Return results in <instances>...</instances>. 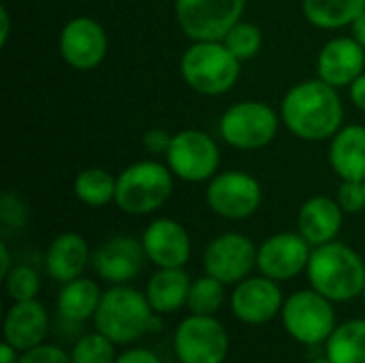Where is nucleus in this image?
<instances>
[{
    "label": "nucleus",
    "mask_w": 365,
    "mask_h": 363,
    "mask_svg": "<svg viewBox=\"0 0 365 363\" xmlns=\"http://www.w3.org/2000/svg\"><path fill=\"white\" fill-rule=\"evenodd\" d=\"M101 289L90 278H75L66 282L58 295V312L62 319L81 323L96 315L101 304Z\"/></svg>",
    "instance_id": "25"
},
{
    "label": "nucleus",
    "mask_w": 365,
    "mask_h": 363,
    "mask_svg": "<svg viewBox=\"0 0 365 363\" xmlns=\"http://www.w3.org/2000/svg\"><path fill=\"white\" fill-rule=\"evenodd\" d=\"M71 359L73 363H113L115 362L113 342L101 332L88 334L75 342L71 351Z\"/></svg>",
    "instance_id": "30"
},
{
    "label": "nucleus",
    "mask_w": 365,
    "mask_h": 363,
    "mask_svg": "<svg viewBox=\"0 0 365 363\" xmlns=\"http://www.w3.org/2000/svg\"><path fill=\"white\" fill-rule=\"evenodd\" d=\"M364 300H365V289H364Z\"/></svg>",
    "instance_id": "43"
},
{
    "label": "nucleus",
    "mask_w": 365,
    "mask_h": 363,
    "mask_svg": "<svg viewBox=\"0 0 365 363\" xmlns=\"http://www.w3.org/2000/svg\"><path fill=\"white\" fill-rule=\"evenodd\" d=\"M173 173L167 163L139 160L118 175L115 205L130 216H148L160 210L173 195Z\"/></svg>",
    "instance_id": "5"
},
{
    "label": "nucleus",
    "mask_w": 365,
    "mask_h": 363,
    "mask_svg": "<svg viewBox=\"0 0 365 363\" xmlns=\"http://www.w3.org/2000/svg\"><path fill=\"white\" fill-rule=\"evenodd\" d=\"M329 165L340 180L365 182V126H342L329 143Z\"/></svg>",
    "instance_id": "22"
},
{
    "label": "nucleus",
    "mask_w": 365,
    "mask_h": 363,
    "mask_svg": "<svg viewBox=\"0 0 365 363\" xmlns=\"http://www.w3.org/2000/svg\"><path fill=\"white\" fill-rule=\"evenodd\" d=\"M94 325L113 344H130L143 334L163 327L160 319L154 317V308L148 297L137 289L122 285L103 293L94 315Z\"/></svg>",
    "instance_id": "3"
},
{
    "label": "nucleus",
    "mask_w": 365,
    "mask_h": 363,
    "mask_svg": "<svg viewBox=\"0 0 365 363\" xmlns=\"http://www.w3.org/2000/svg\"><path fill=\"white\" fill-rule=\"evenodd\" d=\"M349 96L357 109L365 111V73H361L351 86H349Z\"/></svg>",
    "instance_id": "37"
},
{
    "label": "nucleus",
    "mask_w": 365,
    "mask_h": 363,
    "mask_svg": "<svg viewBox=\"0 0 365 363\" xmlns=\"http://www.w3.org/2000/svg\"><path fill=\"white\" fill-rule=\"evenodd\" d=\"M342 220H344V210L340 208V203L323 195L304 201L297 214L299 233L306 237V242L312 248L334 242L342 229Z\"/></svg>",
    "instance_id": "19"
},
{
    "label": "nucleus",
    "mask_w": 365,
    "mask_h": 363,
    "mask_svg": "<svg viewBox=\"0 0 365 363\" xmlns=\"http://www.w3.org/2000/svg\"><path fill=\"white\" fill-rule=\"evenodd\" d=\"M88 261H92L88 242L83 235L68 231V233H60L47 248L45 252V270L47 274L66 285L75 278H81Z\"/></svg>",
    "instance_id": "21"
},
{
    "label": "nucleus",
    "mask_w": 365,
    "mask_h": 363,
    "mask_svg": "<svg viewBox=\"0 0 365 363\" xmlns=\"http://www.w3.org/2000/svg\"><path fill=\"white\" fill-rule=\"evenodd\" d=\"M145 259L141 242L130 235H115L92 252V267L103 280L124 285L141 272Z\"/></svg>",
    "instance_id": "16"
},
{
    "label": "nucleus",
    "mask_w": 365,
    "mask_h": 363,
    "mask_svg": "<svg viewBox=\"0 0 365 363\" xmlns=\"http://www.w3.org/2000/svg\"><path fill=\"white\" fill-rule=\"evenodd\" d=\"M336 201L344 210V214H357L365 210V186L364 182H353V180H342Z\"/></svg>",
    "instance_id": "33"
},
{
    "label": "nucleus",
    "mask_w": 365,
    "mask_h": 363,
    "mask_svg": "<svg viewBox=\"0 0 365 363\" xmlns=\"http://www.w3.org/2000/svg\"><path fill=\"white\" fill-rule=\"evenodd\" d=\"M113 363H160V359L148 349H130L122 353L120 357H115Z\"/></svg>",
    "instance_id": "36"
},
{
    "label": "nucleus",
    "mask_w": 365,
    "mask_h": 363,
    "mask_svg": "<svg viewBox=\"0 0 365 363\" xmlns=\"http://www.w3.org/2000/svg\"><path fill=\"white\" fill-rule=\"evenodd\" d=\"M165 163L182 182H210L220 167V148L207 133L184 128L173 135Z\"/></svg>",
    "instance_id": "8"
},
{
    "label": "nucleus",
    "mask_w": 365,
    "mask_h": 363,
    "mask_svg": "<svg viewBox=\"0 0 365 363\" xmlns=\"http://www.w3.org/2000/svg\"><path fill=\"white\" fill-rule=\"evenodd\" d=\"M284 329L302 344L327 342L336 329V312L331 300L319 291H297L282 306Z\"/></svg>",
    "instance_id": "9"
},
{
    "label": "nucleus",
    "mask_w": 365,
    "mask_h": 363,
    "mask_svg": "<svg viewBox=\"0 0 365 363\" xmlns=\"http://www.w3.org/2000/svg\"><path fill=\"white\" fill-rule=\"evenodd\" d=\"M364 186H365V182H364Z\"/></svg>",
    "instance_id": "44"
},
{
    "label": "nucleus",
    "mask_w": 365,
    "mask_h": 363,
    "mask_svg": "<svg viewBox=\"0 0 365 363\" xmlns=\"http://www.w3.org/2000/svg\"><path fill=\"white\" fill-rule=\"evenodd\" d=\"M205 201L216 216L227 220H244L259 210L263 188L261 182L248 171H222L210 180Z\"/></svg>",
    "instance_id": "10"
},
{
    "label": "nucleus",
    "mask_w": 365,
    "mask_h": 363,
    "mask_svg": "<svg viewBox=\"0 0 365 363\" xmlns=\"http://www.w3.org/2000/svg\"><path fill=\"white\" fill-rule=\"evenodd\" d=\"M115 186L118 178H113L107 169L101 167H88L79 171L73 182L75 197L88 208H103L115 201Z\"/></svg>",
    "instance_id": "27"
},
{
    "label": "nucleus",
    "mask_w": 365,
    "mask_h": 363,
    "mask_svg": "<svg viewBox=\"0 0 365 363\" xmlns=\"http://www.w3.org/2000/svg\"><path fill=\"white\" fill-rule=\"evenodd\" d=\"M11 36V13H9V6L2 4L0 6V45L4 47L6 41Z\"/></svg>",
    "instance_id": "38"
},
{
    "label": "nucleus",
    "mask_w": 365,
    "mask_h": 363,
    "mask_svg": "<svg viewBox=\"0 0 365 363\" xmlns=\"http://www.w3.org/2000/svg\"><path fill=\"white\" fill-rule=\"evenodd\" d=\"M17 363H73V359L58 347L38 344L30 351H24V355L19 357Z\"/></svg>",
    "instance_id": "34"
},
{
    "label": "nucleus",
    "mask_w": 365,
    "mask_h": 363,
    "mask_svg": "<svg viewBox=\"0 0 365 363\" xmlns=\"http://www.w3.org/2000/svg\"><path fill=\"white\" fill-rule=\"evenodd\" d=\"M365 73V49L353 36H336L323 45L317 58V75L334 88L351 86Z\"/></svg>",
    "instance_id": "18"
},
{
    "label": "nucleus",
    "mask_w": 365,
    "mask_h": 363,
    "mask_svg": "<svg viewBox=\"0 0 365 363\" xmlns=\"http://www.w3.org/2000/svg\"><path fill=\"white\" fill-rule=\"evenodd\" d=\"M107 32L101 21L88 15L68 19L58 39L62 60L75 71H92L107 56Z\"/></svg>",
    "instance_id": "12"
},
{
    "label": "nucleus",
    "mask_w": 365,
    "mask_h": 363,
    "mask_svg": "<svg viewBox=\"0 0 365 363\" xmlns=\"http://www.w3.org/2000/svg\"><path fill=\"white\" fill-rule=\"evenodd\" d=\"M145 257L156 267H184L190 259V235L171 218H156L141 235Z\"/></svg>",
    "instance_id": "17"
},
{
    "label": "nucleus",
    "mask_w": 365,
    "mask_h": 363,
    "mask_svg": "<svg viewBox=\"0 0 365 363\" xmlns=\"http://www.w3.org/2000/svg\"><path fill=\"white\" fill-rule=\"evenodd\" d=\"M222 43L227 45V49L240 60V62H246V60H252L261 47H263V32L257 24H250V21H244L240 19L222 39Z\"/></svg>",
    "instance_id": "29"
},
{
    "label": "nucleus",
    "mask_w": 365,
    "mask_h": 363,
    "mask_svg": "<svg viewBox=\"0 0 365 363\" xmlns=\"http://www.w3.org/2000/svg\"><path fill=\"white\" fill-rule=\"evenodd\" d=\"M310 244L302 233H276L267 237L257 252V267L263 276L282 282L299 276L310 261Z\"/></svg>",
    "instance_id": "14"
},
{
    "label": "nucleus",
    "mask_w": 365,
    "mask_h": 363,
    "mask_svg": "<svg viewBox=\"0 0 365 363\" xmlns=\"http://www.w3.org/2000/svg\"><path fill=\"white\" fill-rule=\"evenodd\" d=\"M173 349L182 363H222L229 351V336L214 317L192 315L178 325Z\"/></svg>",
    "instance_id": "11"
},
{
    "label": "nucleus",
    "mask_w": 365,
    "mask_h": 363,
    "mask_svg": "<svg viewBox=\"0 0 365 363\" xmlns=\"http://www.w3.org/2000/svg\"><path fill=\"white\" fill-rule=\"evenodd\" d=\"M365 11V0H302V13L314 28L340 30Z\"/></svg>",
    "instance_id": "24"
},
{
    "label": "nucleus",
    "mask_w": 365,
    "mask_h": 363,
    "mask_svg": "<svg viewBox=\"0 0 365 363\" xmlns=\"http://www.w3.org/2000/svg\"><path fill=\"white\" fill-rule=\"evenodd\" d=\"M351 36L365 49V11L351 24Z\"/></svg>",
    "instance_id": "39"
},
{
    "label": "nucleus",
    "mask_w": 365,
    "mask_h": 363,
    "mask_svg": "<svg viewBox=\"0 0 365 363\" xmlns=\"http://www.w3.org/2000/svg\"><path fill=\"white\" fill-rule=\"evenodd\" d=\"M0 220L6 229H21L28 223L26 203L11 190H4L0 197Z\"/></svg>",
    "instance_id": "32"
},
{
    "label": "nucleus",
    "mask_w": 365,
    "mask_h": 363,
    "mask_svg": "<svg viewBox=\"0 0 365 363\" xmlns=\"http://www.w3.org/2000/svg\"><path fill=\"white\" fill-rule=\"evenodd\" d=\"M280 120L297 139L312 143L331 139L344 122L338 88L319 77L293 86L280 103Z\"/></svg>",
    "instance_id": "1"
},
{
    "label": "nucleus",
    "mask_w": 365,
    "mask_h": 363,
    "mask_svg": "<svg viewBox=\"0 0 365 363\" xmlns=\"http://www.w3.org/2000/svg\"><path fill=\"white\" fill-rule=\"evenodd\" d=\"M190 278L182 267H158V272L148 280L145 297L154 312L169 315L188 304Z\"/></svg>",
    "instance_id": "23"
},
{
    "label": "nucleus",
    "mask_w": 365,
    "mask_h": 363,
    "mask_svg": "<svg viewBox=\"0 0 365 363\" xmlns=\"http://www.w3.org/2000/svg\"><path fill=\"white\" fill-rule=\"evenodd\" d=\"M312 363H331V359L329 357H323V359H314Z\"/></svg>",
    "instance_id": "42"
},
{
    "label": "nucleus",
    "mask_w": 365,
    "mask_h": 363,
    "mask_svg": "<svg viewBox=\"0 0 365 363\" xmlns=\"http://www.w3.org/2000/svg\"><path fill=\"white\" fill-rule=\"evenodd\" d=\"M171 139H173V135L167 133L165 128H150L143 135V148L152 156H167Z\"/></svg>",
    "instance_id": "35"
},
{
    "label": "nucleus",
    "mask_w": 365,
    "mask_h": 363,
    "mask_svg": "<svg viewBox=\"0 0 365 363\" xmlns=\"http://www.w3.org/2000/svg\"><path fill=\"white\" fill-rule=\"evenodd\" d=\"M306 272L312 289L331 302H351L365 289L364 259L336 240L312 250Z\"/></svg>",
    "instance_id": "2"
},
{
    "label": "nucleus",
    "mask_w": 365,
    "mask_h": 363,
    "mask_svg": "<svg viewBox=\"0 0 365 363\" xmlns=\"http://www.w3.org/2000/svg\"><path fill=\"white\" fill-rule=\"evenodd\" d=\"M331 363H365V319H353L334 329L327 340Z\"/></svg>",
    "instance_id": "26"
},
{
    "label": "nucleus",
    "mask_w": 365,
    "mask_h": 363,
    "mask_svg": "<svg viewBox=\"0 0 365 363\" xmlns=\"http://www.w3.org/2000/svg\"><path fill=\"white\" fill-rule=\"evenodd\" d=\"M17 349H13L9 342L0 347V363H17Z\"/></svg>",
    "instance_id": "41"
},
{
    "label": "nucleus",
    "mask_w": 365,
    "mask_h": 363,
    "mask_svg": "<svg viewBox=\"0 0 365 363\" xmlns=\"http://www.w3.org/2000/svg\"><path fill=\"white\" fill-rule=\"evenodd\" d=\"M257 252L259 248L250 237L235 231L222 233L214 237L203 252L205 274L218 278L225 285H237L255 270Z\"/></svg>",
    "instance_id": "13"
},
{
    "label": "nucleus",
    "mask_w": 365,
    "mask_h": 363,
    "mask_svg": "<svg viewBox=\"0 0 365 363\" xmlns=\"http://www.w3.org/2000/svg\"><path fill=\"white\" fill-rule=\"evenodd\" d=\"M13 270L11 265V252H9V246L6 242H0V278L4 280V276Z\"/></svg>",
    "instance_id": "40"
},
{
    "label": "nucleus",
    "mask_w": 365,
    "mask_h": 363,
    "mask_svg": "<svg viewBox=\"0 0 365 363\" xmlns=\"http://www.w3.org/2000/svg\"><path fill=\"white\" fill-rule=\"evenodd\" d=\"M222 302H225V282L205 274L203 278H199L190 285L186 306L190 308L192 315L214 317L222 308Z\"/></svg>",
    "instance_id": "28"
},
{
    "label": "nucleus",
    "mask_w": 365,
    "mask_h": 363,
    "mask_svg": "<svg viewBox=\"0 0 365 363\" xmlns=\"http://www.w3.org/2000/svg\"><path fill=\"white\" fill-rule=\"evenodd\" d=\"M280 116L263 101H242L231 105L218 124L220 137L227 145L244 152L269 145L280 128Z\"/></svg>",
    "instance_id": "6"
},
{
    "label": "nucleus",
    "mask_w": 365,
    "mask_h": 363,
    "mask_svg": "<svg viewBox=\"0 0 365 363\" xmlns=\"http://www.w3.org/2000/svg\"><path fill=\"white\" fill-rule=\"evenodd\" d=\"M248 0H175L180 30L190 41H222L242 19Z\"/></svg>",
    "instance_id": "7"
},
{
    "label": "nucleus",
    "mask_w": 365,
    "mask_h": 363,
    "mask_svg": "<svg viewBox=\"0 0 365 363\" xmlns=\"http://www.w3.org/2000/svg\"><path fill=\"white\" fill-rule=\"evenodd\" d=\"M4 287L13 302H30V300H36L41 291V278L32 267L15 265L4 276Z\"/></svg>",
    "instance_id": "31"
},
{
    "label": "nucleus",
    "mask_w": 365,
    "mask_h": 363,
    "mask_svg": "<svg viewBox=\"0 0 365 363\" xmlns=\"http://www.w3.org/2000/svg\"><path fill=\"white\" fill-rule=\"evenodd\" d=\"M49 329V317L36 300L15 302L4 317V342L17 351H30L43 344Z\"/></svg>",
    "instance_id": "20"
},
{
    "label": "nucleus",
    "mask_w": 365,
    "mask_h": 363,
    "mask_svg": "<svg viewBox=\"0 0 365 363\" xmlns=\"http://www.w3.org/2000/svg\"><path fill=\"white\" fill-rule=\"evenodd\" d=\"M240 64L222 41H192L182 53L180 75L197 94L220 96L237 83Z\"/></svg>",
    "instance_id": "4"
},
{
    "label": "nucleus",
    "mask_w": 365,
    "mask_h": 363,
    "mask_svg": "<svg viewBox=\"0 0 365 363\" xmlns=\"http://www.w3.org/2000/svg\"><path fill=\"white\" fill-rule=\"evenodd\" d=\"M284 297L276 280L267 276L244 278L237 282L231 295L233 315L246 325H263L269 323L278 312H282Z\"/></svg>",
    "instance_id": "15"
}]
</instances>
